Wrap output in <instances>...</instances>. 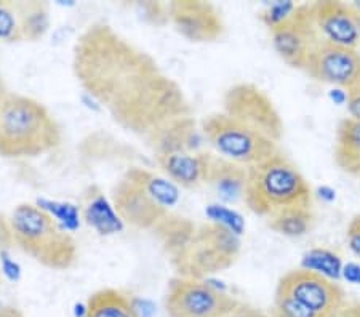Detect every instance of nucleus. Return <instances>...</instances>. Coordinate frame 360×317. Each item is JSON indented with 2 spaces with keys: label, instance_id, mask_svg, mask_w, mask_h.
<instances>
[{
  "label": "nucleus",
  "instance_id": "nucleus-19",
  "mask_svg": "<svg viewBox=\"0 0 360 317\" xmlns=\"http://www.w3.org/2000/svg\"><path fill=\"white\" fill-rule=\"evenodd\" d=\"M335 164L342 172L360 178V122L351 117L342 119L336 127Z\"/></svg>",
  "mask_w": 360,
  "mask_h": 317
},
{
  "label": "nucleus",
  "instance_id": "nucleus-25",
  "mask_svg": "<svg viewBox=\"0 0 360 317\" xmlns=\"http://www.w3.org/2000/svg\"><path fill=\"white\" fill-rule=\"evenodd\" d=\"M269 314L271 317H322L311 313V311H307L303 306H300L298 303L293 302V299L287 297L285 293L278 290L274 292V299H272Z\"/></svg>",
  "mask_w": 360,
  "mask_h": 317
},
{
  "label": "nucleus",
  "instance_id": "nucleus-22",
  "mask_svg": "<svg viewBox=\"0 0 360 317\" xmlns=\"http://www.w3.org/2000/svg\"><path fill=\"white\" fill-rule=\"evenodd\" d=\"M268 226L285 238H301L307 234L314 224V213L311 207H292L266 218Z\"/></svg>",
  "mask_w": 360,
  "mask_h": 317
},
{
  "label": "nucleus",
  "instance_id": "nucleus-35",
  "mask_svg": "<svg viewBox=\"0 0 360 317\" xmlns=\"http://www.w3.org/2000/svg\"><path fill=\"white\" fill-rule=\"evenodd\" d=\"M0 317H25L18 308L7 303H0Z\"/></svg>",
  "mask_w": 360,
  "mask_h": 317
},
{
  "label": "nucleus",
  "instance_id": "nucleus-15",
  "mask_svg": "<svg viewBox=\"0 0 360 317\" xmlns=\"http://www.w3.org/2000/svg\"><path fill=\"white\" fill-rule=\"evenodd\" d=\"M212 157L213 153L191 151L158 155L154 159L165 178H168L173 184L184 189H195L207 183Z\"/></svg>",
  "mask_w": 360,
  "mask_h": 317
},
{
  "label": "nucleus",
  "instance_id": "nucleus-10",
  "mask_svg": "<svg viewBox=\"0 0 360 317\" xmlns=\"http://www.w3.org/2000/svg\"><path fill=\"white\" fill-rule=\"evenodd\" d=\"M276 290L285 293L311 313L335 317L349 302L338 282L311 268L292 269L277 282Z\"/></svg>",
  "mask_w": 360,
  "mask_h": 317
},
{
  "label": "nucleus",
  "instance_id": "nucleus-2",
  "mask_svg": "<svg viewBox=\"0 0 360 317\" xmlns=\"http://www.w3.org/2000/svg\"><path fill=\"white\" fill-rule=\"evenodd\" d=\"M61 141V125L44 103L15 91L5 96L0 105V157H39Z\"/></svg>",
  "mask_w": 360,
  "mask_h": 317
},
{
  "label": "nucleus",
  "instance_id": "nucleus-11",
  "mask_svg": "<svg viewBox=\"0 0 360 317\" xmlns=\"http://www.w3.org/2000/svg\"><path fill=\"white\" fill-rule=\"evenodd\" d=\"M272 48L290 67L304 71L306 63L322 42L312 20L311 4L296 5L288 18L281 25L269 29Z\"/></svg>",
  "mask_w": 360,
  "mask_h": 317
},
{
  "label": "nucleus",
  "instance_id": "nucleus-32",
  "mask_svg": "<svg viewBox=\"0 0 360 317\" xmlns=\"http://www.w3.org/2000/svg\"><path fill=\"white\" fill-rule=\"evenodd\" d=\"M346 108L349 117L360 122V85L346 91Z\"/></svg>",
  "mask_w": 360,
  "mask_h": 317
},
{
  "label": "nucleus",
  "instance_id": "nucleus-37",
  "mask_svg": "<svg viewBox=\"0 0 360 317\" xmlns=\"http://www.w3.org/2000/svg\"><path fill=\"white\" fill-rule=\"evenodd\" d=\"M0 280H2V268H0Z\"/></svg>",
  "mask_w": 360,
  "mask_h": 317
},
{
  "label": "nucleus",
  "instance_id": "nucleus-36",
  "mask_svg": "<svg viewBox=\"0 0 360 317\" xmlns=\"http://www.w3.org/2000/svg\"><path fill=\"white\" fill-rule=\"evenodd\" d=\"M10 93V90L7 89V84H5L2 72H0V105H2V101L5 100V96Z\"/></svg>",
  "mask_w": 360,
  "mask_h": 317
},
{
  "label": "nucleus",
  "instance_id": "nucleus-5",
  "mask_svg": "<svg viewBox=\"0 0 360 317\" xmlns=\"http://www.w3.org/2000/svg\"><path fill=\"white\" fill-rule=\"evenodd\" d=\"M179 199L176 184L143 167H131L111 191L120 220L133 228L154 231L172 213Z\"/></svg>",
  "mask_w": 360,
  "mask_h": 317
},
{
  "label": "nucleus",
  "instance_id": "nucleus-31",
  "mask_svg": "<svg viewBox=\"0 0 360 317\" xmlns=\"http://www.w3.org/2000/svg\"><path fill=\"white\" fill-rule=\"evenodd\" d=\"M346 239L351 252L360 259V213L354 216L349 224H347Z\"/></svg>",
  "mask_w": 360,
  "mask_h": 317
},
{
  "label": "nucleus",
  "instance_id": "nucleus-33",
  "mask_svg": "<svg viewBox=\"0 0 360 317\" xmlns=\"http://www.w3.org/2000/svg\"><path fill=\"white\" fill-rule=\"evenodd\" d=\"M226 317H271V314L252 306V304L239 303V306H237L234 311H232V313H229Z\"/></svg>",
  "mask_w": 360,
  "mask_h": 317
},
{
  "label": "nucleus",
  "instance_id": "nucleus-18",
  "mask_svg": "<svg viewBox=\"0 0 360 317\" xmlns=\"http://www.w3.org/2000/svg\"><path fill=\"white\" fill-rule=\"evenodd\" d=\"M82 213L85 223L101 235L119 233L124 226V221L115 212L111 199H108L98 186H90L85 193Z\"/></svg>",
  "mask_w": 360,
  "mask_h": 317
},
{
  "label": "nucleus",
  "instance_id": "nucleus-16",
  "mask_svg": "<svg viewBox=\"0 0 360 317\" xmlns=\"http://www.w3.org/2000/svg\"><path fill=\"white\" fill-rule=\"evenodd\" d=\"M202 131L194 119V115L183 117L162 127L160 130L144 143L153 151L154 157L178 153L199 151V140Z\"/></svg>",
  "mask_w": 360,
  "mask_h": 317
},
{
  "label": "nucleus",
  "instance_id": "nucleus-17",
  "mask_svg": "<svg viewBox=\"0 0 360 317\" xmlns=\"http://www.w3.org/2000/svg\"><path fill=\"white\" fill-rule=\"evenodd\" d=\"M248 180V167L232 162L213 154L210 169H208L207 184L226 202H236L245 195Z\"/></svg>",
  "mask_w": 360,
  "mask_h": 317
},
{
  "label": "nucleus",
  "instance_id": "nucleus-21",
  "mask_svg": "<svg viewBox=\"0 0 360 317\" xmlns=\"http://www.w3.org/2000/svg\"><path fill=\"white\" fill-rule=\"evenodd\" d=\"M21 36L22 42H39L49 32L51 18L49 4L31 0V2H18Z\"/></svg>",
  "mask_w": 360,
  "mask_h": 317
},
{
  "label": "nucleus",
  "instance_id": "nucleus-8",
  "mask_svg": "<svg viewBox=\"0 0 360 317\" xmlns=\"http://www.w3.org/2000/svg\"><path fill=\"white\" fill-rule=\"evenodd\" d=\"M239 299L205 279L175 276L168 282L164 306L168 317H226Z\"/></svg>",
  "mask_w": 360,
  "mask_h": 317
},
{
  "label": "nucleus",
  "instance_id": "nucleus-28",
  "mask_svg": "<svg viewBox=\"0 0 360 317\" xmlns=\"http://www.w3.org/2000/svg\"><path fill=\"white\" fill-rule=\"evenodd\" d=\"M295 8H296V4L293 2H276V4H271L269 7H266L263 11H261L259 18L264 22L266 27L272 29L285 21L288 16L293 13Z\"/></svg>",
  "mask_w": 360,
  "mask_h": 317
},
{
  "label": "nucleus",
  "instance_id": "nucleus-29",
  "mask_svg": "<svg viewBox=\"0 0 360 317\" xmlns=\"http://www.w3.org/2000/svg\"><path fill=\"white\" fill-rule=\"evenodd\" d=\"M208 216H210V221H217L221 223L224 226H228L229 229L234 231L237 234H242L243 231V220L240 215H237L236 212H232L229 209H224V207H218V205H212L208 209Z\"/></svg>",
  "mask_w": 360,
  "mask_h": 317
},
{
  "label": "nucleus",
  "instance_id": "nucleus-23",
  "mask_svg": "<svg viewBox=\"0 0 360 317\" xmlns=\"http://www.w3.org/2000/svg\"><path fill=\"white\" fill-rule=\"evenodd\" d=\"M195 226L197 224L194 221H191L189 218H183L179 215H175V213H170V215L154 229V233L159 238L160 244L164 245L165 252L172 258L188 244L191 235L194 234Z\"/></svg>",
  "mask_w": 360,
  "mask_h": 317
},
{
  "label": "nucleus",
  "instance_id": "nucleus-4",
  "mask_svg": "<svg viewBox=\"0 0 360 317\" xmlns=\"http://www.w3.org/2000/svg\"><path fill=\"white\" fill-rule=\"evenodd\" d=\"M243 202L255 215L269 218L292 207H311L312 189L298 167L278 151L248 167Z\"/></svg>",
  "mask_w": 360,
  "mask_h": 317
},
{
  "label": "nucleus",
  "instance_id": "nucleus-7",
  "mask_svg": "<svg viewBox=\"0 0 360 317\" xmlns=\"http://www.w3.org/2000/svg\"><path fill=\"white\" fill-rule=\"evenodd\" d=\"M200 131L219 157L243 167H253L281 151L278 144L223 111L203 117Z\"/></svg>",
  "mask_w": 360,
  "mask_h": 317
},
{
  "label": "nucleus",
  "instance_id": "nucleus-1",
  "mask_svg": "<svg viewBox=\"0 0 360 317\" xmlns=\"http://www.w3.org/2000/svg\"><path fill=\"white\" fill-rule=\"evenodd\" d=\"M72 72L85 93L143 143L173 120L194 115L181 85L108 22H93L75 40Z\"/></svg>",
  "mask_w": 360,
  "mask_h": 317
},
{
  "label": "nucleus",
  "instance_id": "nucleus-6",
  "mask_svg": "<svg viewBox=\"0 0 360 317\" xmlns=\"http://www.w3.org/2000/svg\"><path fill=\"white\" fill-rule=\"evenodd\" d=\"M240 250L239 234L221 223L205 221L197 224L188 244L170 258V263L176 276L205 279L229 269L239 258Z\"/></svg>",
  "mask_w": 360,
  "mask_h": 317
},
{
  "label": "nucleus",
  "instance_id": "nucleus-9",
  "mask_svg": "<svg viewBox=\"0 0 360 317\" xmlns=\"http://www.w3.org/2000/svg\"><path fill=\"white\" fill-rule=\"evenodd\" d=\"M223 112L277 144L282 141L283 120L281 112L271 96L258 85L239 82L226 90Z\"/></svg>",
  "mask_w": 360,
  "mask_h": 317
},
{
  "label": "nucleus",
  "instance_id": "nucleus-26",
  "mask_svg": "<svg viewBox=\"0 0 360 317\" xmlns=\"http://www.w3.org/2000/svg\"><path fill=\"white\" fill-rule=\"evenodd\" d=\"M39 205L44 210L50 213L51 216L58 221L66 231L74 229L79 224V210L77 207L71 204H60V202H51V200H40Z\"/></svg>",
  "mask_w": 360,
  "mask_h": 317
},
{
  "label": "nucleus",
  "instance_id": "nucleus-12",
  "mask_svg": "<svg viewBox=\"0 0 360 317\" xmlns=\"http://www.w3.org/2000/svg\"><path fill=\"white\" fill-rule=\"evenodd\" d=\"M304 72L317 82L347 91L360 85V53L357 48L321 42L307 60Z\"/></svg>",
  "mask_w": 360,
  "mask_h": 317
},
{
  "label": "nucleus",
  "instance_id": "nucleus-13",
  "mask_svg": "<svg viewBox=\"0 0 360 317\" xmlns=\"http://www.w3.org/2000/svg\"><path fill=\"white\" fill-rule=\"evenodd\" d=\"M168 15L175 31L188 42L212 44L226 32L221 11L210 2L175 0L168 4Z\"/></svg>",
  "mask_w": 360,
  "mask_h": 317
},
{
  "label": "nucleus",
  "instance_id": "nucleus-27",
  "mask_svg": "<svg viewBox=\"0 0 360 317\" xmlns=\"http://www.w3.org/2000/svg\"><path fill=\"white\" fill-rule=\"evenodd\" d=\"M136 13L146 25L162 27L167 22H170V15H168V5L160 2H138L135 5Z\"/></svg>",
  "mask_w": 360,
  "mask_h": 317
},
{
  "label": "nucleus",
  "instance_id": "nucleus-14",
  "mask_svg": "<svg viewBox=\"0 0 360 317\" xmlns=\"http://www.w3.org/2000/svg\"><path fill=\"white\" fill-rule=\"evenodd\" d=\"M312 20L322 42L357 48L360 44V10L338 0L311 4Z\"/></svg>",
  "mask_w": 360,
  "mask_h": 317
},
{
  "label": "nucleus",
  "instance_id": "nucleus-20",
  "mask_svg": "<svg viewBox=\"0 0 360 317\" xmlns=\"http://www.w3.org/2000/svg\"><path fill=\"white\" fill-rule=\"evenodd\" d=\"M82 317H141L133 299L119 288L106 287L91 293Z\"/></svg>",
  "mask_w": 360,
  "mask_h": 317
},
{
  "label": "nucleus",
  "instance_id": "nucleus-34",
  "mask_svg": "<svg viewBox=\"0 0 360 317\" xmlns=\"http://www.w3.org/2000/svg\"><path fill=\"white\" fill-rule=\"evenodd\" d=\"M335 317H360V298L347 302Z\"/></svg>",
  "mask_w": 360,
  "mask_h": 317
},
{
  "label": "nucleus",
  "instance_id": "nucleus-24",
  "mask_svg": "<svg viewBox=\"0 0 360 317\" xmlns=\"http://www.w3.org/2000/svg\"><path fill=\"white\" fill-rule=\"evenodd\" d=\"M0 42L2 44L22 42L18 2L0 0Z\"/></svg>",
  "mask_w": 360,
  "mask_h": 317
},
{
  "label": "nucleus",
  "instance_id": "nucleus-3",
  "mask_svg": "<svg viewBox=\"0 0 360 317\" xmlns=\"http://www.w3.org/2000/svg\"><path fill=\"white\" fill-rule=\"evenodd\" d=\"M8 220L15 245L40 266L51 271H68L77 263V242L39 204L21 202L11 210Z\"/></svg>",
  "mask_w": 360,
  "mask_h": 317
},
{
  "label": "nucleus",
  "instance_id": "nucleus-30",
  "mask_svg": "<svg viewBox=\"0 0 360 317\" xmlns=\"http://www.w3.org/2000/svg\"><path fill=\"white\" fill-rule=\"evenodd\" d=\"M13 245H15V238H13V231H11L10 220L5 213L0 212V255H4L5 252H8Z\"/></svg>",
  "mask_w": 360,
  "mask_h": 317
}]
</instances>
